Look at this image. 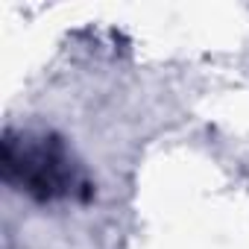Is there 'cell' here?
<instances>
[{
	"label": "cell",
	"instance_id": "cell-1",
	"mask_svg": "<svg viewBox=\"0 0 249 249\" xmlns=\"http://www.w3.org/2000/svg\"><path fill=\"white\" fill-rule=\"evenodd\" d=\"M3 176H6V182L21 185L30 196H36L41 202L59 199L73 188V167L56 138L15 141L12 135H6Z\"/></svg>",
	"mask_w": 249,
	"mask_h": 249
}]
</instances>
